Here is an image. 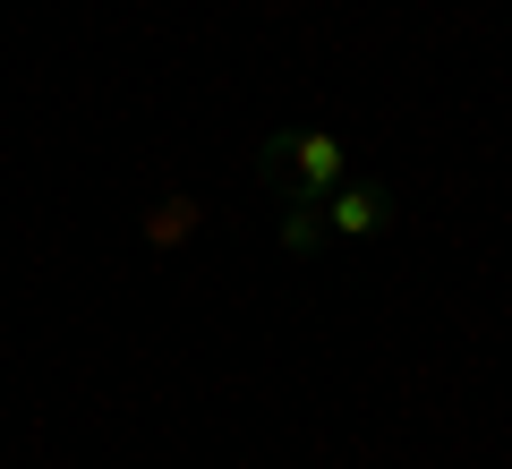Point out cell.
Instances as JSON below:
<instances>
[{"mask_svg": "<svg viewBox=\"0 0 512 469\" xmlns=\"http://www.w3.org/2000/svg\"><path fill=\"white\" fill-rule=\"evenodd\" d=\"M256 171H265V188H282L291 205H325L333 188L350 180V145L333 137V128H282V137L256 145Z\"/></svg>", "mask_w": 512, "mask_h": 469, "instance_id": "obj_1", "label": "cell"}, {"mask_svg": "<svg viewBox=\"0 0 512 469\" xmlns=\"http://www.w3.org/2000/svg\"><path fill=\"white\" fill-rule=\"evenodd\" d=\"M384 222H393V197H384L376 180H342L325 197V231H342V239H376Z\"/></svg>", "mask_w": 512, "mask_h": 469, "instance_id": "obj_2", "label": "cell"}, {"mask_svg": "<svg viewBox=\"0 0 512 469\" xmlns=\"http://www.w3.org/2000/svg\"><path fill=\"white\" fill-rule=\"evenodd\" d=\"M197 222H205V205H197V197H163V205L146 214V239H154V248H180Z\"/></svg>", "mask_w": 512, "mask_h": 469, "instance_id": "obj_3", "label": "cell"}, {"mask_svg": "<svg viewBox=\"0 0 512 469\" xmlns=\"http://www.w3.org/2000/svg\"><path fill=\"white\" fill-rule=\"evenodd\" d=\"M282 248H291V256H308L316 248V239H325V205H291V214H282Z\"/></svg>", "mask_w": 512, "mask_h": 469, "instance_id": "obj_4", "label": "cell"}]
</instances>
